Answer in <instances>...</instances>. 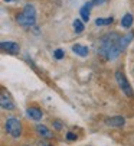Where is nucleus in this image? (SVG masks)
<instances>
[{"instance_id": "14", "label": "nucleus", "mask_w": 134, "mask_h": 146, "mask_svg": "<svg viewBox=\"0 0 134 146\" xmlns=\"http://www.w3.org/2000/svg\"><path fill=\"white\" fill-rule=\"evenodd\" d=\"M72 26H74V31H75L77 33H82V32H84V23H82V20L75 19L74 23H72Z\"/></svg>"}, {"instance_id": "5", "label": "nucleus", "mask_w": 134, "mask_h": 146, "mask_svg": "<svg viewBox=\"0 0 134 146\" xmlns=\"http://www.w3.org/2000/svg\"><path fill=\"white\" fill-rule=\"evenodd\" d=\"M105 126L108 127H123L125 124V119L121 117V116H114V117H107L104 120Z\"/></svg>"}, {"instance_id": "6", "label": "nucleus", "mask_w": 134, "mask_h": 146, "mask_svg": "<svg viewBox=\"0 0 134 146\" xmlns=\"http://www.w3.org/2000/svg\"><path fill=\"white\" fill-rule=\"evenodd\" d=\"M0 106L5 110H13L15 109V103L6 91H2V94H0Z\"/></svg>"}, {"instance_id": "4", "label": "nucleus", "mask_w": 134, "mask_h": 146, "mask_svg": "<svg viewBox=\"0 0 134 146\" xmlns=\"http://www.w3.org/2000/svg\"><path fill=\"white\" fill-rule=\"evenodd\" d=\"M116 80H117V84H118L120 90H121L127 97H133V96H134V91H133V88H131V86H130V82L127 81L125 75H124L121 71H117V72H116Z\"/></svg>"}, {"instance_id": "15", "label": "nucleus", "mask_w": 134, "mask_h": 146, "mask_svg": "<svg viewBox=\"0 0 134 146\" xmlns=\"http://www.w3.org/2000/svg\"><path fill=\"white\" fill-rule=\"evenodd\" d=\"M81 17H82V20H85V22L89 20V7L86 5L82 6V9H81Z\"/></svg>"}, {"instance_id": "2", "label": "nucleus", "mask_w": 134, "mask_h": 146, "mask_svg": "<svg viewBox=\"0 0 134 146\" xmlns=\"http://www.w3.org/2000/svg\"><path fill=\"white\" fill-rule=\"evenodd\" d=\"M17 23L23 28H32L36 23V10L32 5H26L23 7V12L20 15H17L16 17Z\"/></svg>"}, {"instance_id": "16", "label": "nucleus", "mask_w": 134, "mask_h": 146, "mask_svg": "<svg viewBox=\"0 0 134 146\" xmlns=\"http://www.w3.org/2000/svg\"><path fill=\"white\" fill-rule=\"evenodd\" d=\"M105 0H91L89 3H86V6L88 7H92V6H97V5H101V3H104Z\"/></svg>"}, {"instance_id": "20", "label": "nucleus", "mask_w": 134, "mask_h": 146, "mask_svg": "<svg viewBox=\"0 0 134 146\" xmlns=\"http://www.w3.org/2000/svg\"><path fill=\"white\" fill-rule=\"evenodd\" d=\"M38 146H52V145L48 143V142H45V140H40V142L38 143Z\"/></svg>"}, {"instance_id": "8", "label": "nucleus", "mask_w": 134, "mask_h": 146, "mask_svg": "<svg viewBox=\"0 0 134 146\" xmlns=\"http://www.w3.org/2000/svg\"><path fill=\"white\" fill-rule=\"evenodd\" d=\"M26 113H28V116L32 119V120H40L42 117H43V113H42V110L40 109H38V107H29L28 110H26Z\"/></svg>"}, {"instance_id": "21", "label": "nucleus", "mask_w": 134, "mask_h": 146, "mask_svg": "<svg viewBox=\"0 0 134 146\" xmlns=\"http://www.w3.org/2000/svg\"><path fill=\"white\" fill-rule=\"evenodd\" d=\"M5 2H12V0H5Z\"/></svg>"}, {"instance_id": "10", "label": "nucleus", "mask_w": 134, "mask_h": 146, "mask_svg": "<svg viewBox=\"0 0 134 146\" xmlns=\"http://www.w3.org/2000/svg\"><path fill=\"white\" fill-rule=\"evenodd\" d=\"M133 38H134V32H128V33H125L124 36H121V40H120V44H121V48H123V51L128 46V44L133 40Z\"/></svg>"}, {"instance_id": "1", "label": "nucleus", "mask_w": 134, "mask_h": 146, "mask_svg": "<svg viewBox=\"0 0 134 146\" xmlns=\"http://www.w3.org/2000/svg\"><path fill=\"white\" fill-rule=\"evenodd\" d=\"M121 36L118 33H108L100 39L98 45V54L107 59V61H114L120 56L123 48H121Z\"/></svg>"}, {"instance_id": "18", "label": "nucleus", "mask_w": 134, "mask_h": 146, "mask_svg": "<svg viewBox=\"0 0 134 146\" xmlns=\"http://www.w3.org/2000/svg\"><path fill=\"white\" fill-rule=\"evenodd\" d=\"M66 139L71 140V142H74V140H77V139H78V136H77L74 132H68V133H66Z\"/></svg>"}, {"instance_id": "17", "label": "nucleus", "mask_w": 134, "mask_h": 146, "mask_svg": "<svg viewBox=\"0 0 134 146\" xmlns=\"http://www.w3.org/2000/svg\"><path fill=\"white\" fill-rule=\"evenodd\" d=\"M53 55H55V58H56V59H62V58H63V55H65V52H63L62 49H56V51L53 52Z\"/></svg>"}, {"instance_id": "11", "label": "nucleus", "mask_w": 134, "mask_h": 146, "mask_svg": "<svg viewBox=\"0 0 134 146\" xmlns=\"http://www.w3.org/2000/svg\"><path fill=\"white\" fill-rule=\"evenodd\" d=\"M72 51H74L77 55H79V56H86V55H88V48H86L85 45L77 44V45L72 46Z\"/></svg>"}, {"instance_id": "12", "label": "nucleus", "mask_w": 134, "mask_h": 146, "mask_svg": "<svg viewBox=\"0 0 134 146\" xmlns=\"http://www.w3.org/2000/svg\"><path fill=\"white\" fill-rule=\"evenodd\" d=\"M131 25H133V16H131L130 13H127V15L121 19V26L125 28V29H128Z\"/></svg>"}, {"instance_id": "9", "label": "nucleus", "mask_w": 134, "mask_h": 146, "mask_svg": "<svg viewBox=\"0 0 134 146\" xmlns=\"http://www.w3.org/2000/svg\"><path fill=\"white\" fill-rule=\"evenodd\" d=\"M36 132H38L42 137H45V139H51V137H52V132H51L46 126H43V124H36Z\"/></svg>"}, {"instance_id": "13", "label": "nucleus", "mask_w": 134, "mask_h": 146, "mask_svg": "<svg viewBox=\"0 0 134 146\" xmlns=\"http://www.w3.org/2000/svg\"><path fill=\"white\" fill-rule=\"evenodd\" d=\"M113 17H107V19H104V17H98L97 20H95V25L97 26H107V25H111L113 23Z\"/></svg>"}, {"instance_id": "22", "label": "nucleus", "mask_w": 134, "mask_h": 146, "mask_svg": "<svg viewBox=\"0 0 134 146\" xmlns=\"http://www.w3.org/2000/svg\"><path fill=\"white\" fill-rule=\"evenodd\" d=\"M25 146H29V145H25Z\"/></svg>"}, {"instance_id": "3", "label": "nucleus", "mask_w": 134, "mask_h": 146, "mask_svg": "<svg viewBox=\"0 0 134 146\" xmlns=\"http://www.w3.org/2000/svg\"><path fill=\"white\" fill-rule=\"evenodd\" d=\"M5 127H6V132H7L12 137L17 139V137L22 136V123H20L17 119H15V117L7 119L6 123H5Z\"/></svg>"}, {"instance_id": "7", "label": "nucleus", "mask_w": 134, "mask_h": 146, "mask_svg": "<svg viewBox=\"0 0 134 146\" xmlns=\"http://www.w3.org/2000/svg\"><path fill=\"white\" fill-rule=\"evenodd\" d=\"M0 46H2V49L5 51V52H7V54H12V55H16V54H19V51H20V46H19V44H16V42H12V40H5V42H2L0 44Z\"/></svg>"}, {"instance_id": "19", "label": "nucleus", "mask_w": 134, "mask_h": 146, "mask_svg": "<svg viewBox=\"0 0 134 146\" xmlns=\"http://www.w3.org/2000/svg\"><path fill=\"white\" fill-rule=\"evenodd\" d=\"M53 126H55L56 130H62V121H59V120H53Z\"/></svg>"}]
</instances>
